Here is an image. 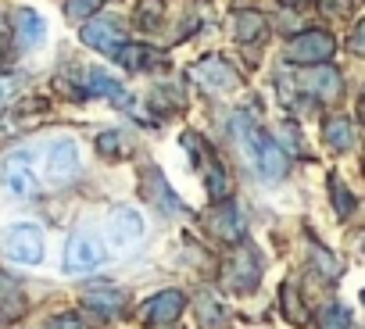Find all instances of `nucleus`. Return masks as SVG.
Returning a JSON list of instances; mask_svg holds the SVG:
<instances>
[{
	"label": "nucleus",
	"instance_id": "obj_1",
	"mask_svg": "<svg viewBox=\"0 0 365 329\" xmlns=\"http://www.w3.org/2000/svg\"><path fill=\"white\" fill-rule=\"evenodd\" d=\"M336 51V40L326 33V29H308V33H297L290 43H287V61L290 65H326Z\"/></svg>",
	"mask_w": 365,
	"mask_h": 329
},
{
	"label": "nucleus",
	"instance_id": "obj_2",
	"mask_svg": "<svg viewBox=\"0 0 365 329\" xmlns=\"http://www.w3.org/2000/svg\"><path fill=\"white\" fill-rule=\"evenodd\" d=\"M222 279L233 293H251L262 279V258L244 244V247H233V254L226 258L222 265Z\"/></svg>",
	"mask_w": 365,
	"mask_h": 329
},
{
	"label": "nucleus",
	"instance_id": "obj_3",
	"mask_svg": "<svg viewBox=\"0 0 365 329\" xmlns=\"http://www.w3.org/2000/svg\"><path fill=\"white\" fill-rule=\"evenodd\" d=\"M0 247L19 265H36L43 258V233L36 226H11L0 233Z\"/></svg>",
	"mask_w": 365,
	"mask_h": 329
},
{
	"label": "nucleus",
	"instance_id": "obj_4",
	"mask_svg": "<svg viewBox=\"0 0 365 329\" xmlns=\"http://www.w3.org/2000/svg\"><path fill=\"white\" fill-rule=\"evenodd\" d=\"M108 251L101 244V236L93 229H76L72 240H68V251H65V268L68 272H86V268H97L104 265Z\"/></svg>",
	"mask_w": 365,
	"mask_h": 329
},
{
	"label": "nucleus",
	"instance_id": "obj_5",
	"mask_svg": "<svg viewBox=\"0 0 365 329\" xmlns=\"http://www.w3.org/2000/svg\"><path fill=\"white\" fill-rule=\"evenodd\" d=\"M190 75H194V83H197L201 90H208V93H230V90L240 86V75H237V68H233L226 58H205V61H197V65L190 68Z\"/></svg>",
	"mask_w": 365,
	"mask_h": 329
},
{
	"label": "nucleus",
	"instance_id": "obj_6",
	"mask_svg": "<svg viewBox=\"0 0 365 329\" xmlns=\"http://www.w3.org/2000/svg\"><path fill=\"white\" fill-rule=\"evenodd\" d=\"M297 86H301L308 97L322 100V104H333V100H340V93H344V79H340V72L329 68V65H312L304 75H297Z\"/></svg>",
	"mask_w": 365,
	"mask_h": 329
},
{
	"label": "nucleus",
	"instance_id": "obj_7",
	"mask_svg": "<svg viewBox=\"0 0 365 329\" xmlns=\"http://www.w3.org/2000/svg\"><path fill=\"white\" fill-rule=\"evenodd\" d=\"M83 43L93 47V51H101V54H108V58H118V51L129 40H125V29L118 22H111V19H90L83 26Z\"/></svg>",
	"mask_w": 365,
	"mask_h": 329
},
{
	"label": "nucleus",
	"instance_id": "obj_8",
	"mask_svg": "<svg viewBox=\"0 0 365 329\" xmlns=\"http://www.w3.org/2000/svg\"><path fill=\"white\" fill-rule=\"evenodd\" d=\"M143 233H147V226H143V215L136 208L122 204V208L111 212V244L118 251H133L143 240Z\"/></svg>",
	"mask_w": 365,
	"mask_h": 329
},
{
	"label": "nucleus",
	"instance_id": "obj_9",
	"mask_svg": "<svg viewBox=\"0 0 365 329\" xmlns=\"http://www.w3.org/2000/svg\"><path fill=\"white\" fill-rule=\"evenodd\" d=\"M182 308H187V297L179 290H161L143 304V322L147 325H172L182 315Z\"/></svg>",
	"mask_w": 365,
	"mask_h": 329
},
{
	"label": "nucleus",
	"instance_id": "obj_10",
	"mask_svg": "<svg viewBox=\"0 0 365 329\" xmlns=\"http://www.w3.org/2000/svg\"><path fill=\"white\" fill-rule=\"evenodd\" d=\"M79 147L72 143V140H58L54 147H51V161H47V176L54 179V183H68V179H76L79 176Z\"/></svg>",
	"mask_w": 365,
	"mask_h": 329
},
{
	"label": "nucleus",
	"instance_id": "obj_11",
	"mask_svg": "<svg viewBox=\"0 0 365 329\" xmlns=\"http://www.w3.org/2000/svg\"><path fill=\"white\" fill-rule=\"evenodd\" d=\"M29 161H33L29 150H15V154L4 161V183H8V190L19 194V197L36 194V179H33V172H29Z\"/></svg>",
	"mask_w": 365,
	"mask_h": 329
},
{
	"label": "nucleus",
	"instance_id": "obj_12",
	"mask_svg": "<svg viewBox=\"0 0 365 329\" xmlns=\"http://www.w3.org/2000/svg\"><path fill=\"white\" fill-rule=\"evenodd\" d=\"M208 226H212L215 236H222L226 244H240V240H244V229H247V222H244V215H240V208H237L233 201H222V204L208 215Z\"/></svg>",
	"mask_w": 365,
	"mask_h": 329
},
{
	"label": "nucleus",
	"instance_id": "obj_13",
	"mask_svg": "<svg viewBox=\"0 0 365 329\" xmlns=\"http://www.w3.org/2000/svg\"><path fill=\"white\" fill-rule=\"evenodd\" d=\"M83 93L86 97H108L115 108H129L133 104V97L125 93V86L122 83H115V75H108V72H101V68H90L86 72V79H83Z\"/></svg>",
	"mask_w": 365,
	"mask_h": 329
},
{
	"label": "nucleus",
	"instance_id": "obj_14",
	"mask_svg": "<svg viewBox=\"0 0 365 329\" xmlns=\"http://www.w3.org/2000/svg\"><path fill=\"white\" fill-rule=\"evenodd\" d=\"M255 164H258V172H262L265 179H283V176H287V150H283L276 140L262 136L258 154H255Z\"/></svg>",
	"mask_w": 365,
	"mask_h": 329
},
{
	"label": "nucleus",
	"instance_id": "obj_15",
	"mask_svg": "<svg viewBox=\"0 0 365 329\" xmlns=\"http://www.w3.org/2000/svg\"><path fill=\"white\" fill-rule=\"evenodd\" d=\"M15 29H19V43H22V47H40V43L47 40V22H43L33 8L15 11Z\"/></svg>",
	"mask_w": 365,
	"mask_h": 329
},
{
	"label": "nucleus",
	"instance_id": "obj_16",
	"mask_svg": "<svg viewBox=\"0 0 365 329\" xmlns=\"http://www.w3.org/2000/svg\"><path fill=\"white\" fill-rule=\"evenodd\" d=\"M322 136H326V147L336 150V154H344V150L354 147V125L344 115H329L326 125H322Z\"/></svg>",
	"mask_w": 365,
	"mask_h": 329
},
{
	"label": "nucleus",
	"instance_id": "obj_17",
	"mask_svg": "<svg viewBox=\"0 0 365 329\" xmlns=\"http://www.w3.org/2000/svg\"><path fill=\"white\" fill-rule=\"evenodd\" d=\"M143 194H147L150 201H158L165 212H172V208H175V212H182V201L165 187V176H161L158 169H147V172H143Z\"/></svg>",
	"mask_w": 365,
	"mask_h": 329
},
{
	"label": "nucleus",
	"instance_id": "obj_18",
	"mask_svg": "<svg viewBox=\"0 0 365 329\" xmlns=\"http://www.w3.org/2000/svg\"><path fill=\"white\" fill-rule=\"evenodd\" d=\"M122 301H125V293L115 290V286H90L86 290V304L97 308L101 315H118L122 311Z\"/></svg>",
	"mask_w": 365,
	"mask_h": 329
},
{
	"label": "nucleus",
	"instance_id": "obj_19",
	"mask_svg": "<svg viewBox=\"0 0 365 329\" xmlns=\"http://www.w3.org/2000/svg\"><path fill=\"white\" fill-rule=\"evenodd\" d=\"M233 36H237L240 43H258V40L265 36V19H262L258 11H244V15H237V22H233Z\"/></svg>",
	"mask_w": 365,
	"mask_h": 329
},
{
	"label": "nucleus",
	"instance_id": "obj_20",
	"mask_svg": "<svg viewBox=\"0 0 365 329\" xmlns=\"http://www.w3.org/2000/svg\"><path fill=\"white\" fill-rule=\"evenodd\" d=\"M279 301H283V315H287V322H294V325H304V322H308V308L301 304V293H297L294 283H283Z\"/></svg>",
	"mask_w": 365,
	"mask_h": 329
},
{
	"label": "nucleus",
	"instance_id": "obj_21",
	"mask_svg": "<svg viewBox=\"0 0 365 329\" xmlns=\"http://www.w3.org/2000/svg\"><path fill=\"white\" fill-rule=\"evenodd\" d=\"M197 318H201V325H208V329H219V325H226L230 322V308L226 304H219L215 297H201L197 301Z\"/></svg>",
	"mask_w": 365,
	"mask_h": 329
},
{
	"label": "nucleus",
	"instance_id": "obj_22",
	"mask_svg": "<svg viewBox=\"0 0 365 329\" xmlns=\"http://www.w3.org/2000/svg\"><path fill=\"white\" fill-rule=\"evenodd\" d=\"M161 19H165V4H161V0H140V4H136V26L140 29H158L161 26Z\"/></svg>",
	"mask_w": 365,
	"mask_h": 329
},
{
	"label": "nucleus",
	"instance_id": "obj_23",
	"mask_svg": "<svg viewBox=\"0 0 365 329\" xmlns=\"http://www.w3.org/2000/svg\"><path fill=\"white\" fill-rule=\"evenodd\" d=\"M101 4L104 0H65V15L76 19V22H86V19H93L101 11Z\"/></svg>",
	"mask_w": 365,
	"mask_h": 329
},
{
	"label": "nucleus",
	"instance_id": "obj_24",
	"mask_svg": "<svg viewBox=\"0 0 365 329\" xmlns=\"http://www.w3.org/2000/svg\"><path fill=\"white\" fill-rule=\"evenodd\" d=\"M329 190H333V208H336V215H340V219H347V215L354 212V197H351V190H347L336 176L329 179Z\"/></svg>",
	"mask_w": 365,
	"mask_h": 329
},
{
	"label": "nucleus",
	"instance_id": "obj_25",
	"mask_svg": "<svg viewBox=\"0 0 365 329\" xmlns=\"http://www.w3.org/2000/svg\"><path fill=\"white\" fill-rule=\"evenodd\" d=\"M322 329H351V311L344 304H329L322 311Z\"/></svg>",
	"mask_w": 365,
	"mask_h": 329
},
{
	"label": "nucleus",
	"instance_id": "obj_26",
	"mask_svg": "<svg viewBox=\"0 0 365 329\" xmlns=\"http://www.w3.org/2000/svg\"><path fill=\"white\" fill-rule=\"evenodd\" d=\"M22 93V83L15 75H4L0 72V108H11V100Z\"/></svg>",
	"mask_w": 365,
	"mask_h": 329
},
{
	"label": "nucleus",
	"instance_id": "obj_27",
	"mask_svg": "<svg viewBox=\"0 0 365 329\" xmlns=\"http://www.w3.org/2000/svg\"><path fill=\"white\" fill-rule=\"evenodd\" d=\"M97 147H101V154H125L129 147H125V140H122V132H104L101 140H97Z\"/></svg>",
	"mask_w": 365,
	"mask_h": 329
},
{
	"label": "nucleus",
	"instance_id": "obj_28",
	"mask_svg": "<svg viewBox=\"0 0 365 329\" xmlns=\"http://www.w3.org/2000/svg\"><path fill=\"white\" fill-rule=\"evenodd\" d=\"M347 47H351V54H358V58H365V19L354 26V33H351V40H347Z\"/></svg>",
	"mask_w": 365,
	"mask_h": 329
},
{
	"label": "nucleus",
	"instance_id": "obj_29",
	"mask_svg": "<svg viewBox=\"0 0 365 329\" xmlns=\"http://www.w3.org/2000/svg\"><path fill=\"white\" fill-rule=\"evenodd\" d=\"M322 11L326 15H344L347 11V0H322Z\"/></svg>",
	"mask_w": 365,
	"mask_h": 329
},
{
	"label": "nucleus",
	"instance_id": "obj_30",
	"mask_svg": "<svg viewBox=\"0 0 365 329\" xmlns=\"http://www.w3.org/2000/svg\"><path fill=\"white\" fill-rule=\"evenodd\" d=\"M358 118H361V125H365V97H361V104H358Z\"/></svg>",
	"mask_w": 365,
	"mask_h": 329
},
{
	"label": "nucleus",
	"instance_id": "obj_31",
	"mask_svg": "<svg viewBox=\"0 0 365 329\" xmlns=\"http://www.w3.org/2000/svg\"><path fill=\"white\" fill-rule=\"evenodd\" d=\"M283 4H301V0H283Z\"/></svg>",
	"mask_w": 365,
	"mask_h": 329
},
{
	"label": "nucleus",
	"instance_id": "obj_32",
	"mask_svg": "<svg viewBox=\"0 0 365 329\" xmlns=\"http://www.w3.org/2000/svg\"><path fill=\"white\" fill-rule=\"evenodd\" d=\"M361 304H365V290H361Z\"/></svg>",
	"mask_w": 365,
	"mask_h": 329
}]
</instances>
